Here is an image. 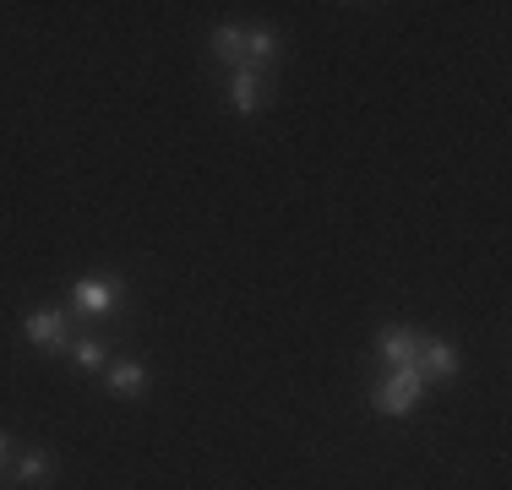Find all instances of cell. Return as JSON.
Here are the masks:
<instances>
[{"label":"cell","mask_w":512,"mask_h":490,"mask_svg":"<svg viewBox=\"0 0 512 490\" xmlns=\"http://www.w3.org/2000/svg\"><path fill=\"white\" fill-rule=\"evenodd\" d=\"M120 300V284H104V278H82L77 289H71V311L77 316H109Z\"/></svg>","instance_id":"obj_4"},{"label":"cell","mask_w":512,"mask_h":490,"mask_svg":"<svg viewBox=\"0 0 512 490\" xmlns=\"http://www.w3.org/2000/svg\"><path fill=\"white\" fill-rule=\"evenodd\" d=\"M6 463H11V436L0 431V469H6Z\"/></svg>","instance_id":"obj_12"},{"label":"cell","mask_w":512,"mask_h":490,"mask_svg":"<svg viewBox=\"0 0 512 490\" xmlns=\"http://www.w3.org/2000/svg\"><path fill=\"white\" fill-rule=\"evenodd\" d=\"M267 77H256V71H235V82H229V109L235 115H262L267 109Z\"/></svg>","instance_id":"obj_5"},{"label":"cell","mask_w":512,"mask_h":490,"mask_svg":"<svg viewBox=\"0 0 512 490\" xmlns=\"http://www.w3.org/2000/svg\"><path fill=\"white\" fill-rule=\"evenodd\" d=\"M425 333H414V327H382V338H376V349H382L387 371H398V365H414V354H420Z\"/></svg>","instance_id":"obj_6"},{"label":"cell","mask_w":512,"mask_h":490,"mask_svg":"<svg viewBox=\"0 0 512 490\" xmlns=\"http://www.w3.org/2000/svg\"><path fill=\"white\" fill-rule=\"evenodd\" d=\"M273 60H278V33H273V28H251V33H246V60H240V71H256V77H262Z\"/></svg>","instance_id":"obj_7"},{"label":"cell","mask_w":512,"mask_h":490,"mask_svg":"<svg viewBox=\"0 0 512 490\" xmlns=\"http://www.w3.org/2000/svg\"><path fill=\"white\" fill-rule=\"evenodd\" d=\"M71 360H77L82 371H104V365H109V349H104L99 338H77V343H71Z\"/></svg>","instance_id":"obj_10"},{"label":"cell","mask_w":512,"mask_h":490,"mask_svg":"<svg viewBox=\"0 0 512 490\" xmlns=\"http://www.w3.org/2000/svg\"><path fill=\"white\" fill-rule=\"evenodd\" d=\"M213 55H218V66L240 71V60H246V28H213Z\"/></svg>","instance_id":"obj_9"},{"label":"cell","mask_w":512,"mask_h":490,"mask_svg":"<svg viewBox=\"0 0 512 490\" xmlns=\"http://www.w3.org/2000/svg\"><path fill=\"white\" fill-rule=\"evenodd\" d=\"M50 474H55V458H50V452H28V458L17 463V480H22V485H39V480H50Z\"/></svg>","instance_id":"obj_11"},{"label":"cell","mask_w":512,"mask_h":490,"mask_svg":"<svg viewBox=\"0 0 512 490\" xmlns=\"http://www.w3.org/2000/svg\"><path fill=\"white\" fill-rule=\"evenodd\" d=\"M33 349H50V354H71V316L66 311H28L22 322Z\"/></svg>","instance_id":"obj_2"},{"label":"cell","mask_w":512,"mask_h":490,"mask_svg":"<svg viewBox=\"0 0 512 490\" xmlns=\"http://www.w3.org/2000/svg\"><path fill=\"white\" fill-rule=\"evenodd\" d=\"M414 376H420L425 387H431V382H453V376H458V349H453V343L425 338L420 354H414Z\"/></svg>","instance_id":"obj_3"},{"label":"cell","mask_w":512,"mask_h":490,"mask_svg":"<svg viewBox=\"0 0 512 490\" xmlns=\"http://www.w3.org/2000/svg\"><path fill=\"white\" fill-rule=\"evenodd\" d=\"M425 398V382L414 376V365H398V371H387L382 382L371 387V409L387 414V420H404V414H414V403Z\"/></svg>","instance_id":"obj_1"},{"label":"cell","mask_w":512,"mask_h":490,"mask_svg":"<svg viewBox=\"0 0 512 490\" xmlns=\"http://www.w3.org/2000/svg\"><path fill=\"white\" fill-rule=\"evenodd\" d=\"M142 387H148L142 360H109V392H115V398H137Z\"/></svg>","instance_id":"obj_8"}]
</instances>
